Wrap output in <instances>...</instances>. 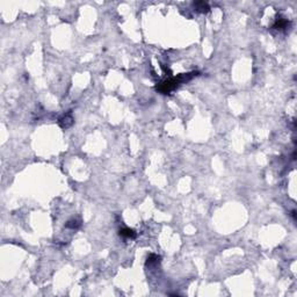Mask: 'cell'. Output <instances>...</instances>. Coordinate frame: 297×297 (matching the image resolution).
Listing matches in <instances>:
<instances>
[{
    "instance_id": "obj_1",
    "label": "cell",
    "mask_w": 297,
    "mask_h": 297,
    "mask_svg": "<svg viewBox=\"0 0 297 297\" xmlns=\"http://www.w3.org/2000/svg\"><path fill=\"white\" fill-rule=\"evenodd\" d=\"M120 234L123 237H127V238H135L136 237V233L130 229H122L120 231Z\"/></svg>"
},
{
    "instance_id": "obj_2",
    "label": "cell",
    "mask_w": 297,
    "mask_h": 297,
    "mask_svg": "<svg viewBox=\"0 0 297 297\" xmlns=\"http://www.w3.org/2000/svg\"><path fill=\"white\" fill-rule=\"evenodd\" d=\"M194 6L197 8V11H201V12H207L208 11V5H207L205 2H203V1L195 2V4H194Z\"/></svg>"
}]
</instances>
